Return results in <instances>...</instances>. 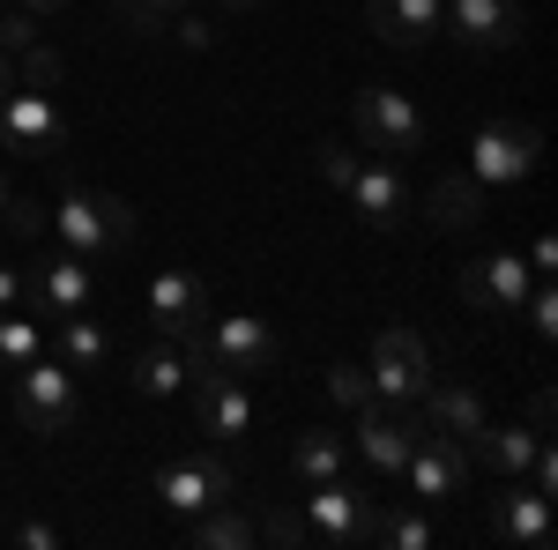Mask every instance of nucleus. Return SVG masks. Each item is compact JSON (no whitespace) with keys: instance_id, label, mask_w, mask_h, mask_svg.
<instances>
[{"instance_id":"f257e3e1","label":"nucleus","mask_w":558,"mask_h":550,"mask_svg":"<svg viewBox=\"0 0 558 550\" xmlns=\"http://www.w3.org/2000/svg\"><path fill=\"white\" fill-rule=\"evenodd\" d=\"M45 239L75 260H105L134 246V209L120 194H97V186H68L52 209H45Z\"/></svg>"},{"instance_id":"f03ea898","label":"nucleus","mask_w":558,"mask_h":550,"mask_svg":"<svg viewBox=\"0 0 558 550\" xmlns=\"http://www.w3.org/2000/svg\"><path fill=\"white\" fill-rule=\"evenodd\" d=\"M320 179L343 194L350 209L365 216V223H380V231H395L402 216H410V186H402V171H395V157H357V149H343V142H320Z\"/></svg>"},{"instance_id":"7ed1b4c3","label":"nucleus","mask_w":558,"mask_h":550,"mask_svg":"<svg viewBox=\"0 0 558 550\" xmlns=\"http://www.w3.org/2000/svg\"><path fill=\"white\" fill-rule=\"evenodd\" d=\"M8 387H15V424L38 431V439H60V431L83 424V380H75L68 357H31V365L8 372Z\"/></svg>"},{"instance_id":"20e7f679","label":"nucleus","mask_w":558,"mask_h":550,"mask_svg":"<svg viewBox=\"0 0 558 550\" xmlns=\"http://www.w3.org/2000/svg\"><path fill=\"white\" fill-rule=\"evenodd\" d=\"M350 134L373 157H410V149H425V112H417V97H402L395 83H365L350 97Z\"/></svg>"},{"instance_id":"39448f33","label":"nucleus","mask_w":558,"mask_h":550,"mask_svg":"<svg viewBox=\"0 0 558 550\" xmlns=\"http://www.w3.org/2000/svg\"><path fill=\"white\" fill-rule=\"evenodd\" d=\"M536 157H544V134L529 127V120H492V127H476L462 171H470L484 194H507V186H521L536 171Z\"/></svg>"},{"instance_id":"423d86ee","label":"nucleus","mask_w":558,"mask_h":550,"mask_svg":"<svg viewBox=\"0 0 558 550\" xmlns=\"http://www.w3.org/2000/svg\"><path fill=\"white\" fill-rule=\"evenodd\" d=\"M529 291H536L529 254H476L470 268H462V305L484 313V320H521Z\"/></svg>"},{"instance_id":"0eeeda50","label":"nucleus","mask_w":558,"mask_h":550,"mask_svg":"<svg viewBox=\"0 0 558 550\" xmlns=\"http://www.w3.org/2000/svg\"><path fill=\"white\" fill-rule=\"evenodd\" d=\"M365 372H373V402H395V410H417V394L432 387L425 335H410V328H380V342H373V357H365Z\"/></svg>"},{"instance_id":"6e6552de","label":"nucleus","mask_w":558,"mask_h":550,"mask_svg":"<svg viewBox=\"0 0 558 550\" xmlns=\"http://www.w3.org/2000/svg\"><path fill=\"white\" fill-rule=\"evenodd\" d=\"M402 484H410L417 506L462 499V491H470V447L447 439V431H417V447H410V462H402Z\"/></svg>"},{"instance_id":"1a4fd4ad","label":"nucleus","mask_w":558,"mask_h":550,"mask_svg":"<svg viewBox=\"0 0 558 550\" xmlns=\"http://www.w3.org/2000/svg\"><path fill=\"white\" fill-rule=\"evenodd\" d=\"M60 142H68V120H60L52 89H23V83L0 89V149H15V157H52Z\"/></svg>"},{"instance_id":"9d476101","label":"nucleus","mask_w":558,"mask_h":550,"mask_svg":"<svg viewBox=\"0 0 558 550\" xmlns=\"http://www.w3.org/2000/svg\"><path fill=\"white\" fill-rule=\"evenodd\" d=\"M299 513H305V528H313L320 543H373L380 499L357 491L350 476H328V484H313V499H299Z\"/></svg>"},{"instance_id":"9b49d317","label":"nucleus","mask_w":558,"mask_h":550,"mask_svg":"<svg viewBox=\"0 0 558 550\" xmlns=\"http://www.w3.org/2000/svg\"><path fill=\"white\" fill-rule=\"evenodd\" d=\"M231 491H239V476L216 462V454H186V462L157 468V506L186 513V521H194V513H209V506H223Z\"/></svg>"},{"instance_id":"f8f14e48","label":"nucleus","mask_w":558,"mask_h":550,"mask_svg":"<svg viewBox=\"0 0 558 550\" xmlns=\"http://www.w3.org/2000/svg\"><path fill=\"white\" fill-rule=\"evenodd\" d=\"M202 320H209V283L194 268H157L149 276V328L165 342H186L202 335Z\"/></svg>"},{"instance_id":"ddd939ff","label":"nucleus","mask_w":558,"mask_h":550,"mask_svg":"<svg viewBox=\"0 0 558 550\" xmlns=\"http://www.w3.org/2000/svg\"><path fill=\"white\" fill-rule=\"evenodd\" d=\"M202 342H209V357L231 372V380H254L276 365V335H268V320L254 313H223V320H202Z\"/></svg>"},{"instance_id":"4468645a","label":"nucleus","mask_w":558,"mask_h":550,"mask_svg":"<svg viewBox=\"0 0 558 550\" xmlns=\"http://www.w3.org/2000/svg\"><path fill=\"white\" fill-rule=\"evenodd\" d=\"M417 431H425V417H410V410H395V402H365L357 410V454L380 468V476H402V462H410V447H417Z\"/></svg>"},{"instance_id":"2eb2a0df","label":"nucleus","mask_w":558,"mask_h":550,"mask_svg":"<svg viewBox=\"0 0 558 550\" xmlns=\"http://www.w3.org/2000/svg\"><path fill=\"white\" fill-rule=\"evenodd\" d=\"M89 291H97V276H89V260H75V254H52L38 260V276L23 283V297H31V313L38 320H68V313H83L89 305Z\"/></svg>"},{"instance_id":"dca6fc26","label":"nucleus","mask_w":558,"mask_h":550,"mask_svg":"<svg viewBox=\"0 0 558 550\" xmlns=\"http://www.w3.org/2000/svg\"><path fill=\"white\" fill-rule=\"evenodd\" d=\"M439 30H454V45H470V52H514L521 45V8L514 0H447Z\"/></svg>"},{"instance_id":"f3484780","label":"nucleus","mask_w":558,"mask_h":550,"mask_svg":"<svg viewBox=\"0 0 558 550\" xmlns=\"http://www.w3.org/2000/svg\"><path fill=\"white\" fill-rule=\"evenodd\" d=\"M492 536L514 550H544L551 543V491H536V484H514L507 476V491L492 499Z\"/></svg>"},{"instance_id":"a211bd4d","label":"nucleus","mask_w":558,"mask_h":550,"mask_svg":"<svg viewBox=\"0 0 558 550\" xmlns=\"http://www.w3.org/2000/svg\"><path fill=\"white\" fill-rule=\"evenodd\" d=\"M439 15H447V0H365L373 38L395 45V52H417V45H432V38H439Z\"/></svg>"},{"instance_id":"6ab92c4d","label":"nucleus","mask_w":558,"mask_h":550,"mask_svg":"<svg viewBox=\"0 0 558 550\" xmlns=\"http://www.w3.org/2000/svg\"><path fill=\"white\" fill-rule=\"evenodd\" d=\"M417 402H425V431H447V439H462V447L484 431V402H476V387H462V380L425 387Z\"/></svg>"},{"instance_id":"aec40b11","label":"nucleus","mask_w":558,"mask_h":550,"mask_svg":"<svg viewBox=\"0 0 558 550\" xmlns=\"http://www.w3.org/2000/svg\"><path fill=\"white\" fill-rule=\"evenodd\" d=\"M536 447H544V431H514V424H484L470 439V462L499 468V476H529V462H536Z\"/></svg>"},{"instance_id":"412c9836","label":"nucleus","mask_w":558,"mask_h":550,"mask_svg":"<svg viewBox=\"0 0 558 550\" xmlns=\"http://www.w3.org/2000/svg\"><path fill=\"white\" fill-rule=\"evenodd\" d=\"M425 216H432V231H470L476 216H484V186H476L470 171H447V179L432 186Z\"/></svg>"},{"instance_id":"4be33fe9","label":"nucleus","mask_w":558,"mask_h":550,"mask_svg":"<svg viewBox=\"0 0 558 550\" xmlns=\"http://www.w3.org/2000/svg\"><path fill=\"white\" fill-rule=\"evenodd\" d=\"M134 394H142V402H165V394H186V350H172V342L142 350V357H134Z\"/></svg>"},{"instance_id":"5701e85b","label":"nucleus","mask_w":558,"mask_h":550,"mask_svg":"<svg viewBox=\"0 0 558 550\" xmlns=\"http://www.w3.org/2000/svg\"><path fill=\"white\" fill-rule=\"evenodd\" d=\"M186 543H194V550H239V543H260V528H254V521H246L239 506H231V499H223V506L194 513V528H186Z\"/></svg>"},{"instance_id":"b1692460","label":"nucleus","mask_w":558,"mask_h":550,"mask_svg":"<svg viewBox=\"0 0 558 550\" xmlns=\"http://www.w3.org/2000/svg\"><path fill=\"white\" fill-rule=\"evenodd\" d=\"M343 462H350V439H336V431H299V447H291V468H299L305 484L343 476Z\"/></svg>"},{"instance_id":"393cba45","label":"nucleus","mask_w":558,"mask_h":550,"mask_svg":"<svg viewBox=\"0 0 558 550\" xmlns=\"http://www.w3.org/2000/svg\"><path fill=\"white\" fill-rule=\"evenodd\" d=\"M52 328H60V357H68L75 372H97V365H105L112 342H105V328H97L89 313H68V320H52Z\"/></svg>"},{"instance_id":"a878e982","label":"nucleus","mask_w":558,"mask_h":550,"mask_svg":"<svg viewBox=\"0 0 558 550\" xmlns=\"http://www.w3.org/2000/svg\"><path fill=\"white\" fill-rule=\"evenodd\" d=\"M373 543H387V550H432L439 543V528H432L425 513H373Z\"/></svg>"},{"instance_id":"bb28decb","label":"nucleus","mask_w":558,"mask_h":550,"mask_svg":"<svg viewBox=\"0 0 558 550\" xmlns=\"http://www.w3.org/2000/svg\"><path fill=\"white\" fill-rule=\"evenodd\" d=\"M38 357V313L23 320V313H0V380L15 372V365H31Z\"/></svg>"},{"instance_id":"cd10ccee","label":"nucleus","mask_w":558,"mask_h":550,"mask_svg":"<svg viewBox=\"0 0 558 550\" xmlns=\"http://www.w3.org/2000/svg\"><path fill=\"white\" fill-rule=\"evenodd\" d=\"M320 387H328V402L350 410V417L373 402V372H365V365H328V380H320Z\"/></svg>"},{"instance_id":"c85d7f7f","label":"nucleus","mask_w":558,"mask_h":550,"mask_svg":"<svg viewBox=\"0 0 558 550\" xmlns=\"http://www.w3.org/2000/svg\"><path fill=\"white\" fill-rule=\"evenodd\" d=\"M186 8H194V0H120V23H128L134 38H157V30H165L172 15H186Z\"/></svg>"},{"instance_id":"c756f323","label":"nucleus","mask_w":558,"mask_h":550,"mask_svg":"<svg viewBox=\"0 0 558 550\" xmlns=\"http://www.w3.org/2000/svg\"><path fill=\"white\" fill-rule=\"evenodd\" d=\"M254 528H260V543H283V550H305V543H313V528H305L299 506H268Z\"/></svg>"},{"instance_id":"7c9ffc66","label":"nucleus","mask_w":558,"mask_h":550,"mask_svg":"<svg viewBox=\"0 0 558 550\" xmlns=\"http://www.w3.org/2000/svg\"><path fill=\"white\" fill-rule=\"evenodd\" d=\"M15 83L23 89H60V52H52V45H23V52H15Z\"/></svg>"},{"instance_id":"2f4dec72","label":"nucleus","mask_w":558,"mask_h":550,"mask_svg":"<svg viewBox=\"0 0 558 550\" xmlns=\"http://www.w3.org/2000/svg\"><path fill=\"white\" fill-rule=\"evenodd\" d=\"M521 320H529L544 342L558 335V291H551V276H536V291H529V305H521Z\"/></svg>"},{"instance_id":"473e14b6","label":"nucleus","mask_w":558,"mask_h":550,"mask_svg":"<svg viewBox=\"0 0 558 550\" xmlns=\"http://www.w3.org/2000/svg\"><path fill=\"white\" fill-rule=\"evenodd\" d=\"M23 45H38V23H31V15H23V8H0V52H8V60H15V52H23Z\"/></svg>"},{"instance_id":"72a5a7b5","label":"nucleus","mask_w":558,"mask_h":550,"mask_svg":"<svg viewBox=\"0 0 558 550\" xmlns=\"http://www.w3.org/2000/svg\"><path fill=\"white\" fill-rule=\"evenodd\" d=\"M15 239H45V209L38 201H23V194H8V216H0Z\"/></svg>"},{"instance_id":"f704fd0d","label":"nucleus","mask_w":558,"mask_h":550,"mask_svg":"<svg viewBox=\"0 0 558 550\" xmlns=\"http://www.w3.org/2000/svg\"><path fill=\"white\" fill-rule=\"evenodd\" d=\"M172 23H179V38L194 45V52H209V45H216V23H209V15H194V8H186V15H172Z\"/></svg>"},{"instance_id":"c9c22d12","label":"nucleus","mask_w":558,"mask_h":550,"mask_svg":"<svg viewBox=\"0 0 558 550\" xmlns=\"http://www.w3.org/2000/svg\"><path fill=\"white\" fill-rule=\"evenodd\" d=\"M551 417H558L551 387H536V402H529V431H544V439H551Z\"/></svg>"},{"instance_id":"e433bc0d","label":"nucleus","mask_w":558,"mask_h":550,"mask_svg":"<svg viewBox=\"0 0 558 550\" xmlns=\"http://www.w3.org/2000/svg\"><path fill=\"white\" fill-rule=\"evenodd\" d=\"M529 268H536V276H551V268H558V239H551V231H536V246H529Z\"/></svg>"},{"instance_id":"4c0bfd02","label":"nucleus","mask_w":558,"mask_h":550,"mask_svg":"<svg viewBox=\"0 0 558 550\" xmlns=\"http://www.w3.org/2000/svg\"><path fill=\"white\" fill-rule=\"evenodd\" d=\"M15 543H31V550H52V543H60V528H45V521H23V528H15Z\"/></svg>"},{"instance_id":"58836bf2","label":"nucleus","mask_w":558,"mask_h":550,"mask_svg":"<svg viewBox=\"0 0 558 550\" xmlns=\"http://www.w3.org/2000/svg\"><path fill=\"white\" fill-rule=\"evenodd\" d=\"M15 305H23V276L0 260V313H15Z\"/></svg>"},{"instance_id":"ea45409f","label":"nucleus","mask_w":558,"mask_h":550,"mask_svg":"<svg viewBox=\"0 0 558 550\" xmlns=\"http://www.w3.org/2000/svg\"><path fill=\"white\" fill-rule=\"evenodd\" d=\"M23 15H52V8H68V0H15Z\"/></svg>"},{"instance_id":"a19ab883","label":"nucleus","mask_w":558,"mask_h":550,"mask_svg":"<svg viewBox=\"0 0 558 550\" xmlns=\"http://www.w3.org/2000/svg\"><path fill=\"white\" fill-rule=\"evenodd\" d=\"M216 8H223V15H254L260 0H216Z\"/></svg>"},{"instance_id":"79ce46f5","label":"nucleus","mask_w":558,"mask_h":550,"mask_svg":"<svg viewBox=\"0 0 558 550\" xmlns=\"http://www.w3.org/2000/svg\"><path fill=\"white\" fill-rule=\"evenodd\" d=\"M8 83H15V60H8V52H0V89H8Z\"/></svg>"},{"instance_id":"37998d69","label":"nucleus","mask_w":558,"mask_h":550,"mask_svg":"<svg viewBox=\"0 0 558 550\" xmlns=\"http://www.w3.org/2000/svg\"><path fill=\"white\" fill-rule=\"evenodd\" d=\"M8 194H15V186H8V179H0V216H8Z\"/></svg>"}]
</instances>
